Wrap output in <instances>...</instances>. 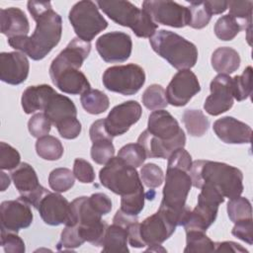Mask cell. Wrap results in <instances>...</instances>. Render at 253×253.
Returning a JSON list of instances; mask_svg holds the SVG:
<instances>
[{
    "label": "cell",
    "instance_id": "6da1fadb",
    "mask_svg": "<svg viewBox=\"0 0 253 253\" xmlns=\"http://www.w3.org/2000/svg\"><path fill=\"white\" fill-rule=\"evenodd\" d=\"M27 8L36 21L35 32L30 37L9 38L8 43L33 60H41L59 43L62 35V19L52 9L49 1H29Z\"/></svg>",
    "mask_w": 253,
    "mask_h": 253
},
{
    "label": "cell",
    "instance_id": "7a4b0ae2",
    "mask_svg": "<svg viewBox=\"0 0 253 253\" xmlns=\"http://www.w3.org/2000/svg\"><path fill=\"white\" fill-rule=\"evenodd\" d=\"M189 173L195 188L201 189L205 185H210L229 200L241 196L244 189L242 172L223 162L196 160Z\"/></svg>",
    "mask_w": 253,
    "mask_h": 253
},
{
    "label": "cell",
    "instance_id": "3957f363",
    "mask_svg": "<svg viewBox=\"0 0 253 253\" xmlns=\"http://www.w3.org/2000/svg\"><path fill=\"white\" fill-rule=\"evenodd\" d=\"M180 225H182V219L178 214L159 208L142 222L135 221L127 227V241L134 248L162 244Z\"/></svg>",
    "mask_w": 253,
    "mask_h": 253
},
{
    "label": "cell",
    "instance_id": "277c9868",
    "mask_svg": "<svg viewBox=\"0 0 253 253\" xmlns=\"http://www.w3.org/2000/svg\"><path fill=\"white\" fill-rule=\"evenodd\" d=\"M149 43L159 56L176 69H190L197 63L196 45L174 32L159 30L149 39Z\"/></svg>",
    "mask_w": 253,
    "mask_h": 253
},
{
    "label": "cell",
    "instance_id": "5b68a950",
    "mask_svg": "<svg viewBox=\"0 0 253 253\" xmlns=\"http://www.w3.org/2000/svg\"><path fill=\"white\" fill-rule=\"evenodd\" d=\"M98 7L115 23L131 29L138 38H151L158 28L149 15L129 1H97Z\"/></svg>",
    "mask_w": 253,
    "mask_h": 253
},
{
    "label": "cell",
    "instance_id": "8992f818",
    "mask_svg": "<svg viewBox=\"0 0 253 253\" xmlns=\"http://www.w3.org/2000/svg\"><path fill=\"white\" fill-rule=\"evenodd\" d=\"M101 184L121 197L143 192L142 181L136 169L119 156L113 157L99 172Z\"/></svg>",
    "mask_w": 253,
    "mask_h": 253
},
{
    "label": "cell",
    "instance_id": "52a82bcc",
    "mask_svg": "<svg viewBox=\"0 0 253 253\" xmlns=\"http://www.w3.org/2000/svg\"><path fill=\"white\" fill-rule=\"evenodd\" d=\"M192 186V178L189 171L167 165L165 185L159 208L177 213L181 216L183 225L191 211V209L186 205V201Z\"/></svg>",
    "mask_w": 253,
    "mask_h": 253
},
{
    "label": "cell",
    "instance_id": "ba28073f",
    "mask_svg": "<svg viewBox=\"0 0 253 253\" xmlns=\"http://www.w3.org/2000/svg\"><path fill=\"white\" fill-rule=\"evenodd\" d=\"M71 217L67 225H75L80 236L94 246H102L107 222L90 205L89 197H78L71 203Z\"/></svg>",
    "mask_w": 253,
    "mask_h": 253
},
{
    "label": "cell",
    "instance_id": "9c48e42d",
    "mask_svg": "<svg viewBox=\"0 0 253 253\" xmlns=\"http://www.w3.org/2000/svg\"><path fill=\"white\" fill-rule=\"evenodd\" d=\"M68 19L78 39L90 42L98 34L108 27V22L90 0L75 3L69 11Z\"/></svg>",
    "mask_w": 253,
    "mask_h": 253
},
{
    "label": "cell",
    "instance_id": "30bf717a",
    "mask_svg": "<svg viewBox=\"0 0 253 253\" xmlns=\"http://www.w3.org/2000/svg\"><path fill=\"white\" fill-rule=\"evenodd\" d=\"M223 202L224 197L217 189L210 185L203 186L198 196V204L193 211H190L183 225L185 230H201L206 232L215 221L218 207Z\"/></svg>",
    "mask_w": 253,
    "mask_h": 253
},
{
    "label": "cell",
    "instance_id": "8fae6325",
    "mask_svg": "<svg viewBox=\"0 0 253 253\" xmlns=\"http://www.w3.org/2000/svg\"><path fill=\"white\" fill-rule=\"evenodd\" d=\"M105 88L124 96L137 93L145 83V73L142 67L129 63L107 68L102 77Z\"/></svg>",
    "mask_w": 253,
    "mask_h": 253
},
{
    "label": "cell",
    "instance_id": "7c38bea8",
    "mask_svg": "<svg viewBox=\"0 0 253 253\" xmlns=\"http://www.w3.org/2000/svg\"><path fill=\"white\" fill-rule=\"evenodd\" d=\"M142 10L149 15L155 24L184 28L190 23L189 8L174 1L146 0L142 2Z\"/></svg>",
    "mask_w": 253,
    "mask_h": 253
},
{
    "label": "cell",
    "instance_id": "4fadbf2b",
    "mask_svg": "<svg viewBox=\"0 0 253 253\" xmlns=\"http://www.w3.org/2000/svg\"><path fill=\"white\" fill-rule=\"evenodd\" d=\"M11 178L20 193L19 199L33 206L35 209H37L41 199L48 192V190L40 184L35 169L29 163H20L11 172Z\"/></svg>",
    "mask_w": 253,
    "mask_h": 253
},
{
    "label": "cell",
    "instance_id": "5bb4252c",
    "mask_svg": "<svg viewBox=\"0 0 253 253\" xmlns=\"http://www.w3.org/2000/svg\"><path fill=\"white\" fill-rule=\"evenodd\" d=\"M96 49L104 61L121 63L126 61L131 54V38L123 32L107 33L96 41Z\"/></svg>",
    "mask_w": 253,
    "mask_h": 253
},
{
    "label": "cell",
    "instance_id": "9a60e30c",
    "mask_svg": "<svg viewBox=\"0 0 253 253\" xmlns=\"http://www.w3.org/2000/svg\"><path fill=\"white\" fill-rule=\"evenodd\" d=\"M141 114V106L133 100L115 106L104 119L107 132L112 137L126 133L132 125L139 121Z\"/></svg>",
    "mask_w": 253,
    "mask_h": 253
},
{
    "label": "cell",
    "instance_id": "2e32d148",
    "mask_svg": "<svg viewBox=\"0 0 253 253\" xmlns=\"http://www.w3.org/2000/svg\"><path fill=\"white\" fill-rule=\"evenodd\" d=\"M200 91L201 85L196 74L190 69H182L172 77L165 93L170 105L183 107Z\"/></svg>",
    "mask_w": 253,
    "mask_h": 253
},
{
    "label": "cell",
    "instance_id": "e0dca14e",
    "mask_svg": "<svg viewBox=\"0 0 253 253\" xmlns=\"http://www.w3.org/2000/svg\"><path fill=\"white\" fill-rule=\"evenodd\" d=\"M211 95L205 101L204 109L211 116H218L233 106L232 78L227 74H218L211 82Z\"/></svg>",
    "mask_w": 253,
    "mask_h": 253
},
{
    "label": "cell",
    "instance_id": "ac0fdd59",
    "mask_svg": "<svg viewBox=\"0 0 253 253\" xmlns=\"http://www.w3.org/2000/svg\"><path fill=\"white\" fill-rule=\"evenodd\" d=\"M37 210L43 222L48 225H67L70 221L71 205L59 194L48 191L41 199Z\"/></svg>",
    "mask_w": 253,
    "mask_h": 253
},
{
    "label": "cell",
    "instance_id": "d6986e66",
    "mask_svg": "<svg viewBox=\"0 0 253 253\" xmlns=\"http://www.w3.org/2000/svg\"><path fill=\"white\" fill-rule=\"evenodd\" d=\"M0 214L1 229L13 232L29 227L34 218L30 205L21 199L2 202Z\"/></svg>",
    "mask_w": 253,
    "mask_h": 253
},
{
    "label": "cell",
    "instance_id": "ffe728a7",
    "mask_svg": "<svg viewBox=\"0 0 253 253\" xmlns=\"http://www.w3.org/2000/svg\"><path fill=\"white\" fill-rule=\"evenodd\" d=\"M91 51V43L74 38L62 49L59 54L51 61L49 66V75L54 74L65 68L80 69L84 60Z\"/></svg>",
    "mask_w": 253,
    "mask_h": 253
},
{
    "label": "cell",
    "instance_id": "44dd1931",
    "mask_svg": "<svg viewBox=\"0 0 253 253\" xmlns=\"http://www.w3.org/2000/svg\"><path fill=\"white\" fill-rule=\"evenodd\" d=\"M30 63L25 53L19 51L0 53V79L10 85H19L29 75Z\"/></svg>",
    "mask_w": 253,
    "mask_h": 253
},
{
    "label": "cell",
    "instance_id": "7402d4cb",
    "mask_svg": "<svg viewBox=\"0 0 253 253\" xmlns=\"http://www.w3.org/2000/svg\"><path fill=\"white\" fill-rule=\"evenodd\" d=\"M212 128L216 136L224 143L244 144L251 142L252 128L233 117L226 116L216 120Z\"/></svg>",
    "mask_w": 253,
    "mask_h": 253
},
{
    "label": "cell",
    "instance_id": "603a6c76",
    "mask_svg": "<svg viewBox=\"0 0 253 253\" xmlns=\"http://www.w3.org/2000/svg\"><path fill=\"white\" fill-rule=\"evenodd\" d=\"M146 130L163 141H172L185 134L177 120L165 110L153 111L148 116Z\"/></svg>",
    "mask_w": 253,
    "mask_h": 253
},
{
    "label": "cell",
    "instance_id": "cb8c5ba5",
    "mask_svg": "<svg viewBox=\"0 0 253 253\" xmlns=\"http://www.w3.org/2000/svg\"><path fill=\"white\" fill-rule=\"evenodd\" d=\"M49 76L53 85L66 94L81 95L91 89L87 77L80 69L65 68Z\"/></svg>",
    "mask_w": 253,
    "mask_h": 253
},
{
    "label": "cell",
    "instance_id": "d4e9b609",
    "mask_svg": "<svg viewBox=\"0 0 253 253\" xmlns=\"http://www.w3.org/2000/svg\"><path fill=\"white\" fill-rule=\"evenodd\" d=\"M139 143L149 158H163L168 159L172 152L178 148H183L186 144V135L183 134L175 140L163 141L152 136L146 129L140 133L137 138Z\"/></svg>",
    "mask_w": 253,
    "mask_h": 253
},
{
    "label": "cell",
    "instance_id": "484cf974",
    "mask_svg": "<svg viewBox=\"0 0 253 253\" xmlns=\"http://www.w3.org/2000/svg\"><path fill=\"white\" fill-rule=\"evenodd\" d=\"M0 31L9 38L27 36L30 24L26 14L17 7L0 10Z\"/></svg>",
    "mask_w": 253,
    "mask_h": 253
},
{
    "label": "cell",
    "instance_id": "4316f807",
    "mask_svg": "<svg viewBox=\"0 0 253 253\" xmlns=\"http://www.w3.org/2000/svg\"><path fill=\"white\" fill-rule=\"evenodd\" d=\"M43 114L51 125L56 126L66 119L77 118V109L71 99L54 92L46 102Z\"/></svg>",
    "mask_w": 253,
    "mask_h": 253
},
{
    "label": "cell",
    "instance_id": "83f0119b",
    "mask_svg": "<svg viewBox=\"0 0 253 253\" xmlns=\"http://www.w3.org/2000/svg\"><path fill=\"white\" fill-rule=\"evenodd\" d=\"M55 90L47 84L28 87L22 94L21 104L24 112L31 115L37 111H43L49 97Z\"/></svg>",
    "mask_w": 253,
    "mask_h": 253
},
{
    "label": "cell",
    "instance_id": "f1b7e54d",
    "mask_svg": "<svg viewBox=\"0 0 253 253\" xmlns=\"http://www.w3.org/2000/svg\"><path fill=\"white\" fill-rule=\"evenodd\" d=\"M211 62L212 68L219 74H231L240 66V55L232 47H217L211 54Z\"/></svg>",
    "mask_w": 253,
    "mask_h": 253
},
{
    "label": "cell",
    "instance_id": "f546056e",
    "mask_svg": "<svg viewBox=\"0 0 253 253\" xmlns=\"http://www.w3.org/2000/svg\"><path fill=\"white\" fill-rule=\"evenodd\" d=\"M127 228L114 223L112 225H108L103 243H102V251L103 252H129L127 247Z\"/></svg>",
    "mask_w": 253,
    "mask_h": 253
},
{
    "label": "cell",
    "instance_id": "4dcf8cb0",
    "mask_svg": "<svg viewBox=\"0 0 253 253\" xmlns=\"http://www.w3.org/2000/svg\"><path fill=\"white\" fill-rule=\"evenodd\" d=\"M80 102L83 109L91 115H100L110 106L109 97L97 89H89L81 94Z\"/></svg>",
    "mask_w": 253,
    "mask_h": 253
},
{
    "label": "cell",
    "instance_id": "1f68e13d",
    "mask_svg": "<svg viewBox=\"0 0 253 253\" xmlns=\"http://www.w3.org/2000/svg\"><path fill=\"white\" fill-rule=\"evenodd\" d=\"M182 121L188 133L195 137L203 136L209 129L210 121L200 110L188 109L183 113Z\"/></svg>",
    "mask_w": 253,
    "mask_h": 253
},
{
    "label": "cell",
    "instance_id": "d6a6232c",
    "mask_svg": "<svg viewBox=\"0 0 253 253\" xmlns=\"http://www.w3.org/2000/svg\"><path fill=\"white\" fill-rule=\"evenodd\" d=\"M37 154L48 161H55L63 155V145L61 141L52 135H44L38 138L36 142Z\"/></svg>",
    "mask_w": 253,
    "mask_h": 253
},
{
    "label": "cell",
    "instance_id": "836d02e7",
    "mask_svg": "<svg viewBox=\"0 0 253 253\" xmlns=\"http://www.w3.org/2000/svg\"><path fill=\"white\" fill-rule=\"evenodd\" d=\"M214 251V242L201 230L186 231L185 253L188 252H212Z\"/></svg>",
    "mask_w": 253,
    "mask_h": 253
},
{
    "label": "cell",
    "instance_id": "e575fe53",
    "mask_svg": "<svg viewBox=\"0 0 253 253\" xmlns=\"http://www.w3.org/2000/svg\"><path fill=\"white\" fill-rule=\"evenodd\" d=\"M241 30H243L241 24L230 15L218 18L213 28L215 36L224 42L233 40Z\"/></svg>",
    "mask_w": 253,
    "mask_h": 253
},
{
    "label": "cell",
    "instance_id": "d590c367",
    "mask_svg": "<svg viewBox=\"0 0 253 253\" xmlns=\"http://www.w3.org/2000/svg\"><path fill=\"white\" fill-rule=\"evenodd\" d=\"M141 101L143 106L150 111L162 110L168 105L165 90L158 84L148 86L142 93Z\"/></svg>",
    "mask_w": 253,
    "mask_h": 253
},
{
    "label": "cell",
    "instance_id": "8d00e7d4",
    "mask_svg": "<svg viewBox=\"0 0 253 253\" xmlns=\"http://www.w3.org/2000/svg\"><path fill=\"white\" fill-rule=\"evenodd\" d=\"M48 185L54 192H66L74 185V174L68 168H55L49 173Z\"/></svg>",
    "mask_w": 253,
    "mask_h": 253
},
{
    "label": "cell",
    "instance_id": "74e56055",
    "mask_svg": "<svg viewBox=\"0 0 253 253\" xmlns=\"http://www.w3.org/2000/svg\"><path fill=\"white\" fill-rule=\"evenodd\" d=\"M252 74V67L247 66L241 75H236L232 78V94L236 101H243L251 95Z\"/></svg>",
    "mask_w": 253,
    "mask_h": 253
},
{
    "label": "cell",
    "instance_id": "f35d334b",
    "mask_svg": "<svg viewBox=\"0 0 253 253\" xmlns=\"http://www.w3.org/2000/svg\"><path fill=\"white\" fill-rule=\"evenodd\" d=\"M227 214L232 222L252 218L251 203L245 197L231 199L227 203Z\"/></svg>",
    "mask_w": 253,
    "mask_h": 253
},
{
    "label": "cell",
    "instance_id": "ab89813d",
    "mask_svg": "<svg viewBox=\"0 0 253 253\" xmlns=\"http://www.w3.org/2000/svg\"><path fill=\"white\" fill-rule=\"evenodd\" d=\"M228 7H229V14L233 18L241 19L244 21L245 26L247 27V33H248V42L250 43L249 34L251 32V18H252V7H253V1H228Z\"/></svg>",
    "mask_w": 253,
    "mask_h": 253
},
{
    "label": "cell",
    "instance_id": "60d3db41",
    "mask_svg": "<svg viewBox=\"0 0 253 253\" xmlns=\"http://www.w3.org/2000/svg\"><path fill=\"white\" fill-rule=\"evenodd\" d=\"M190 23L189 26L193 29H203L208 26L211 19V15L206 8L204 1H190Z\"/></svg>",
    "mask_w": 253,
    "mask_h": 253
},
{
    "label": "cell",
    "instance_id": "b9f144b4",
    "mask_svg": "<svg viewBox=\"0 0 253 253\" xmlns=\"http://www.w3.org/2000/svg\"><path fill=\"white\" fill-rule=\"evenodd\" d=\"M118 156L134 168L141 166L146 159L145 151L139 143H128L124 145L119 150Z\"/></svg>",
    "mask_w": 253,
    "mask_h": 253
},
{
    "label": "cell",
    "instance_id": "7bdbcfd3",
    "mask_svg": "<svg viewBox=\"0 0 253 253\" xmlns=\"http://www.w3.org/2000/svg\"><path fill=\"white\" fill-rule=\"evenodd\" d=\"M91 158L92 160L100 165H105L115 155V146L113 139H103L94 141L91 147Z\"/></svg>",
    "mask_w": 253,
    "mask_h": 253
},
{
    "label": "cell",
    "instance_id": "ee69618b",
    "mask_svg": "<svg viewBox=\"0 0 253 253\" xmlns=\"http://www.w3.org/2000/svg\"><path fill=\"white\" fill-rule=\"evenodd\" d=\"M140 179L146 187L153 189L162 185L164 181V173L158 165L147 163L140 169Z\"/></svg>",
    "mask_w": 253,
    "mask_h": 253
},
{
    "label": "cell",
    "instance_id": "f6af8a7d",
    "mask_svg": "<svg viewBox=\"0 0 253 253\" xmlns=\"http://www.w3.org/2000/svg\"><path fill=\"white\" fill-rule=\"evenodd\" d=\"M85 241L79 234V231L75 225H65L60 234V239L57 243L58 250L74 249L80 247Z\"/></svg>",
    "mask_w": 253,
    "mask_h": 253
},
{
    "label": "cell",
    "instance_id": "bcb514c9",
    "mask_svg": "<svg viewBox=\"0 0 253 253\" xmlns=\"http://www.w3.org/2000/svg\"><path fill=\"white\" fill-rule=\"evenodd\" d=\"M144 191L130 196L122 197L120 210L128 215L137 216L144 208Z\"/></svg>",
    "mask_w": 253,
    "mask_h": 253
},
{
    "label": "cell",
    "instance_id": "7dc6e473",
    "mask_svg": "<svg viewBox=\"0 0 253 253\" xmlns=\"http://www.w3.org/2000/svg\"><path fill=\"white\" fill-rule=\"evenodd\" d=\"M21 155L16 148L2 141L0 142V168L2 170H14L19 166Z\"/></svg>",
    "mask_w": 253,
    "mask_h": 253
},
{
    "label": "cell",
    "instance_id": "c3c4849f",
    "mask_svg": "<svg viewBox=\"0 0 253 253\" xmlns=\"http://www.w3.org/2000/svg\"><path fill=\"white\" fill-rule=\"evenodd\" d=\"M51 128L50 121L43 113H37L31 117L28 122V129L32 136L40 138L47 135Z\"/></svg>",
    "mask_w": 253,
    "mask_h": 253
},
{
    "label": "cell",
    "instance_id": "681fc988",
    "mask_svg": "<svg viewBox=\"0 0 253 253\" xmlns=\"http://www.w3.org/2000/svg\"><path fill=\"white\" fill-rule=\"evenodd\" d=\"M1 246L6 253H24L26 246L24 240L17 232L1 229Z\"/></svg>",
    "mask_w": 253,
    "mask_h": 253
},
{
    "label": "cell",
    "instance_id": "f907efd6",
    "mask_svg": "<svg viewBox=\"0 0 253 253\" xmlns=\"http://www.w3.org/2000/svg\"><path fill=\"white\" fill-rule=\"evenodd\" d=\"M74 177L81 183L89 184L95 180V172L92 165L85 159L76 158L73 164Z\"/></svg>",
    "mask_w": 253,
    "mask_h": 253
},
{
    "label": "cell",
    "instance_id": "816d5d0a",
    "mask_svg": "<svg viewBox=\"0 0 253 253\" xmlns=\"http://www.w3.org/2000/svg\"><path fill=\"white\" fill-rule=\"evenodd\" d=\"M56 128L61 137L65 139H74L76 138L82 129L81 123L77 120V118H69L66 119L59 124H57Z\"/></svg>",
    "mask_w": 253,
    "mask_h": 253
},
{
    "label": "cell",
    "instance_id": "f5cc1de1",
    "mask_svg": "<svg viewBox=\"0 0 253 253\" xmlns=\"http://www.w3.org/2000/svg\"><path fill=\"white\" fill-rule=\"evenodd\" d=\"M233 236L238 239L248 243L249 245L253 244V219L247 218L239 220L234 223V226L231 230Z\"/></svg>",
    "mask_w": 253,
    "mask_h": 253
},
{
    "label": "cell",
    "instance_id": "db71d44e",
    "mask_svg": "<svg viewBox=\"0 0 253 253\" xmlns=\"http://www.w3.org/2000/svg\"><path fill=\"white\" fill-rule=\"evenodd\" d=\"M193 161L190 153L183 148H178L168 157V164L170 166H175L182 168L186 171L190 172Z\"/></svg>",
    "mask_w": 253,
    "mask_h": 253
},
{
    "label": "cell",
    "instance_id": "11a10c76",
    "mask_svg": "<svg viewBox=\"0 0 253 253\" xmlns=\"http://www.w3.org/2000/svg\"><path fill=\"white\" fill-rule=\"evenodd\" d=\"M92 208L101 215H105L112 211V201L108 195L104 193H95L89 197Z\"/></svg>",
    "mask_w": 253,
    "mask_h": 253
},
{
    "label": "cell",
    "instance_id": "9f6ffc18",
    "mask_svg": "<svg viewBox=\"0 0 253 253\" xmlns=\"http://www.w3.org/2000/svg\"><path fill=\"white\" fill-rule=\"evenodd\" d=\"M89 134H90V139L92 142L98 141V140H103V139H113L112 137L106 130L105 124H104V119L98 120L94 122L89 129Z\"/></svg>",
    "mask_w": 253,
    "mask_h": 253
},
{
    "label": "cell",
    "instance_id": "6f0895ef",
    "mask_svg": "<svg viewBox=\"0 0 253 253\" xmlns=\"http://www.w3.org/2000/svg\"><path fill=\"white\" fill-rule=\"evenodd\" d=\"M214 251L217 252H234V253H248V250L245 249L240 244L233 241H223L214 243Z\"/></svg>",
    "mask_w": 253,
    "mask_h": 253
},
{
    "label": "cell",
    "instance_id": "680465c9",
    "mask_svg": "<svg viewBox=\"0 0 253 253\" xmlns=\"http://www.w3.org/2000/svg\"><path fill=\"white\" fill-rule=\"evenodd\" d=\"M204 4L211 16L221 14L225 12L226 9L228 8V1H223V0L204 1Z\"/></svg>",
    "mask_w": 253,
    "mask_h": 253
},
{
    "label": "cell",
    "instance_id": "91938a15",
    "mask_svg": "<svg viewBox=\"0 0 253 253\" xmlns=\"http://www.w3.org/2000/svg\"><path fill=\"white\" fill-rule=\"evenodd\" d=\"M0 181H1V183H0L1 191L4 192V191L10 186V183H11V182H10L9 176H8L6 173H4L3 171L0 172Z\"/></svg>",
    "mask_w": 253,
    "mask_h": 253
},
{
    "label": "cell",
    "instance_id": "94428289",
    "mask_svg": "<svg viewBox=\"0 0 253 253\" xmlns=\"http://www.w3.org/2000/svg\"><path fill=\"white\" fill-rule=\"evenodd\" d=\"M146 251H155V252H157V251H162V252H166V249H164L163 247H161L160 244H157V245H151V246H149V247L146 249Z\"/></svg>",
    "mask_w": 253,
    "mask_h": 253
}]
</instances>
